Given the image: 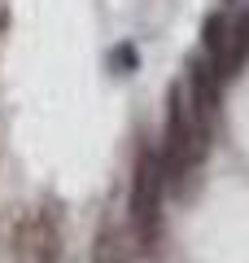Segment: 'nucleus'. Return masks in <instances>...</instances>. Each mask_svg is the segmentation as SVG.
I'll use <instances>...</instances> for the list:
<instances>
[{"mask_svg": "<svg viewBox=\"0 0 249 263\" xmlns=\"http://www.w3.org/2000/svg\"><path fill=\"white\" fill-rule=\"evenodd\" d=\"M205 149H210V127L193 114L188 105V88L175 84L171 97H166V132H162V167H166V180L175 189H188V176L201 167Z\"/></svg>", "mask_w": 249, "mask_h": 263, "instance_id": "1", "label": "nucleus"}, {"mask_svg": "<svg viewBox=\"0 0 249 263\" xmlns=\"http://www.w3.org/2000/svg\"><path fill=\"white\" fill-rule=\"evenodd\" d=\"M166 167L162 154L144 145L136 158V176H131V228L140 237V250H153L162 237V193H166Z\"/></svg>", "mask_w": 249, "mask_h": 263, "instance_id": "2", "label": "nucleus"}, {"mask_svg": "<svg viewBox=\"0 0 249 263\" xmlns=\"http://www.w3.org/2000/svg\"><path fill=\"white\" fill-rule=\"evenodd\" d=\"M13 254L22 263H61V219L53 206H35L13 228Z\"/></svg>", "mask_w": 249, "mask_h": 263, "instance_id": "3", "label": "nucleus"}, {"mask_svg": "<svg viewBox=\"0 0 249 263\" xmlns=\"http://www.w3.org/2000/svg\"><path fill=\"white\" fill-rule=\"evenodd\" d=\"M184 88H188V105H193V114L205 123V127H214V114H219V92H223V75L214 70V62H210L205 53H197L193 62H188Z\"/></svg>", "mask_w": 249, "mask_h": 263, "instance_id": "4", "label": "nucleus"}, {"mask_svg": "<svg viewBox=\"0 0 249 263\" xmlns=\"http://www.w3.org/2000/svg\"><path fill=\"white\" fill-rule=\"evenodd\" d=\"M245 62H249V9L232 18V27H227V48H223V57L214 62V70H219L223 79H232V75H240V66H245Z\"/></svg>", "mask_w": 249, "mask_h": 263, "instance_id": "5", "label": "nucleus"}, {"mask_svg": "<svg viewBox=\"0 0 249 263\" xmlns=\"http://www.w3.org/2000/svg\"><path fill=\"white\" fill-rule=\"evenodd\" d=\"M227 27H232L227 13H210V18H205V27H201V53L210 57V62H219L223 48H227Z\"/></svg>", "mask_w": 249, "mask_h": 263, "instance_id": "6", "label": "nucleus"}]
</instances>
